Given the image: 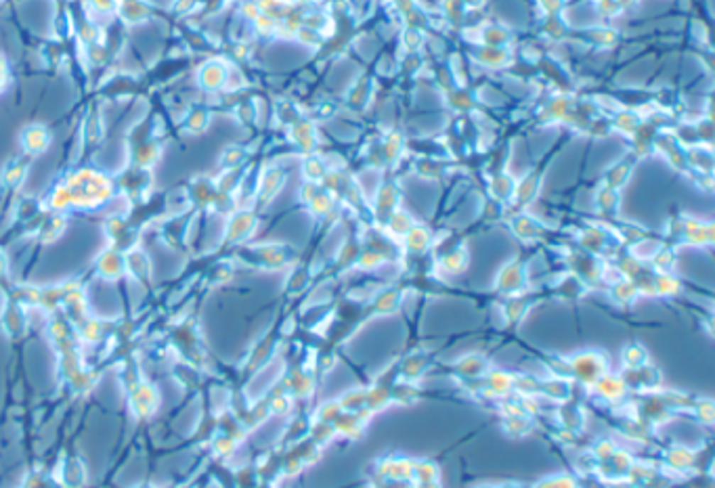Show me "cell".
<instances>
[{
	"label": "cell",
	"instance_id": "cell-1",
	"mask_svg": "<svg viewBox=\"0 0 715 488\" xmlns=\"http://www.w3.org/2000/svg\"><path fill=\"white\" fill-rule=\"evenodd\" d=\"M48 143H50V134H48V131H46L45 126H40V124H32V126H28L23 133H21V145L26 147V151H30V153H40V151H45L46 147H48Z\"/></svg>",
	"mask_w": 715,
	"mask_h": 488
},
{
	"label": "cell",
	"instance_id": "cell-2",
	"mask_svg": "<svg viewBox=\"0 0 715 488\" xmlns=\"http://www.w3.org/2000/svg\"><path fill=\"white\" fill-rule=\"evenodd\" d=\"M133 404L134 411L143 417V415H149L151 411H155V404H158V394H155V388L143 384L138 388H134V396H133Z\"/></svg>",
	"mask_w": 715,
	"mask_h": 488
},
{
	"label": "cell",
	"instance_id": "cell-3",
	"mask_svg": "<svg viewBox=\"0 0 715 488\" xmlns=\"http://www.w3.org/2000/svg\"><path fill=\"white\" fill-rule=\"evenodd\" d=\"M99 270H101L103 277H107V279H116V277H120L122 270H124V260H122L120 254H116V252H107V254H103V256L99 258Z\"/></svg>",
	"mask_w": 715,
	"mask_h": 488
},
{
	"label": "cell",
	"instance_id": "cell-4",
	"mask_svg": "<svg viewBox=\"0 0 715 488\" xmlns=\"http://www.w3.org/2000/svg\"><path fill=\"white\" fill-rule=\"evenodd\" d=\"M26 172H28V166H26L23 162H13V164H9V166L4 168L2 180H4V184L15 187V184H19V182L23 180Z\"/></svg>",
	"mask_w": 715,
	"mask_h": 488
},
{
	"label": "cell",
	"instance_id": "cell-5",
	"mask_svg": "<svg viewBox=\"0 0 715 488\" xmlns=\"http://www.w3.org/2000/svg\"><path fill=\"white\" fill-rule=\"evenodd\" d=\"M126 267L131 268L136 277H147V272H149L147 256L141 254V252H131V254H129V258H126Z\"/></svg>",
	"mask_w": 715,
	"mask_h": 488
},
{
	"label": "cell",
	"instance_id": "cell-6",
	"mask_svg": "<svg viewBox=\"0 0 715 488\" xmlns=\"http://www.w3.org/2000/svg\"><path fill=\"white\" fill-rule=\"evenodd\" d=\"M223 80V74H221V67L219 65H208L204 72H202V84L206 87H217L219 82Z\"/></svg>",
	"mask_w": 715,
	"mask_h": 488
},
{
	"label": "cell",
	"instance_id": "cell-7",
	"mask_svg": "<svg viewBox=\"0 0 715 488\" xmlns=\"http://www.w3.org/2000/svg\"><path fill=\"white\" fill-rule=\"evenodd\" d=\"M61 231H63V218H50V221L45 224V228H43V237H45V239H53V237H57Z\"/></svg>",
	"mask_w": 715,
	"mask_h": 488
},
{
	"label": "cell",
	"instance_id": "cell-8",
	"mask_svg": "<svg viewBox=\"0 0 715 488\" xmlns=\"http://www.w3.org/2000/svg\"><path fill=\"white\" fill-rule=\"evenodd\" d=\"M6 270V262H4V254H0V274H4Z\"/></svg>",
	"mask_w": 715,
	"mask_h": 488
}]
</instances>
